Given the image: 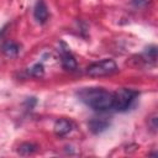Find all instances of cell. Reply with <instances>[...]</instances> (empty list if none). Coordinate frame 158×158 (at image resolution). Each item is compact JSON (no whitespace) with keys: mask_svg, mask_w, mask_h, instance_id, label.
I'll use <instances>...</instances> for the list:
<instances>
[{"mask_svg":"<svg viewBox=\"0 0 158 158\" xmlns=\"http://www.w3.org/2000/svg\"><path fill=\"white\" fill-rule=\"evenodd\" d=\"M149 121H151V126H152V130H154L156 131V128H157V115L154 114L151 118H149Z\"/></svg>","mask_w":158,"mask_h":158,"instance_id":"obj_11","label":"cell"},{"mask_svg":"<svg viewBox=\"0 0 158 158\" xmlns=\"http://www.w3.org/2000/svg\"><path fill=\"white\" fill-rule=\"evenodd\" d=\"M137 96V93L131 89H118L114 93V109L117 111H125L127 110L132 102L135 101Z\"/></svg>","mask_w":158,"mask_h":158,"instance_id":"obj_3","label":"cell"},{"mask_svg":"<svg viewBox=\"0 0 158 158\" xmlns=\"http://www.w3.org/2000/svg\"><path fill=\"white\" fill-rule=\"evenodd\" d=\"M33 75H41L42 73H43V65L42 64H40V63H37V64H35L32 68H31V70H30Z\"/></svg>","mask_w":158,"mask_h":158,"instance_id":"obj_10","label":"cell"},{"mask_svg":"<svg viewBox=\"0 0 158 158\" xmlns=\"http://www.w3.org/2000/svg\"><path fill=\"white\" fill-rule=\"evenodd\" d=\"M78 96L86 106L96 111L114 109V93L102 88H84L78 93Z\"/></svg>","mask_w":158,"mask_h":158,"instance_id":"obj_1","label":"cell"},{"mask_svg":"<svg viewBox=\"0 0 158 158\" xmlns=\"http://www.w3.org/2000/svg\"><path fill=\"white\" fill-rule=\"evenodd\" d=\"M132 2H133L136 6H143V5L148 4L149 0H132Z\"/></svg>","mask_w":158,"mask_h":158,"instance_id":"obj_12","label":"cell"},{"mask_svg":"<svg viewBox=\"0 0 158 158\" xmlns=\"http://www.w3.org/2000/svg\"><path fill=\"white\" fill-rule=\"evenodd\" d=\"M60 58H62V65L64 69H67V70H75L77 69V67H78L77 60L67 47L60 49Z\"/></svg>","mask_w":158,"mask_h":158,"instance_id":"obj_4","label":"cell"},{"mask_svg":"<svg viewBox=\"0 0 158 158\" xmlns=\"http://www.w3.org/2000/svg\"><path fill=\"white\" fill-rule=\"evenodd\" d=\"M54 133L57 135V136H65V135H68L70 131H72V128H73V125H72V122L69 121V120H67V118H59V120H57L56 121V123H54Z\"/></svg>","mask_w":158,"mask_h":158,"instance_id":"obj_6","label":"cell"},{"mask_svg":"<svg viewBox=\"0 0 158 158\" xmlns=\"http://www.w3.org/2000/svg\"><path fill=\"white\" fill-rule=\"evenodd\" d=\"M118 70V67L114 59H102L99 62H95L90 64L86 68V74L94 78L99 77H106V75H112Z\"/></svg>","mask_w":158,"mask_h":158,"instance_id":"obj_2","label":"cell"},{"mask_svg":"<svg viewBox=\"0 0 158 158\" xmlns=\"http://www.w3.org/2000/svg\"><path fill=\"white\" fill-rule=\"evenodd\" d=\"M36 149H37V146L36 144L30 143V142H25V143L20 144L19 153L22 154V156H28V154H32L33 152H36Z\"/></svg>","mask_w":158,"mask_h":158,"instance_id":"obj_8","label":"cell"},{"mask_svg":"<svg viewBox=\"0 0 158 158\" xmlns=\"http://www.w3.org/2000/svg\"><path fill=\"white\" fill-rule=\"evenodd\" d=\"M107 126H109V123L105 122V121H101V120H99V121H91L90 122V130L93 132H95V133H99V132L106 130Z\"/></svg>","mask_w":158,"mask_h":158,"instance_id":"obj_9","label":"cell"},{"mask_svg":"<svg viewBox=\"0 0 158 158\" xmlns=\"http://www.w3.org/2000/svg\"><path fill=\"white\" fill-rule=\"evenodd\" d=\"M33 16L35 20L40 23H44L48 20V9L43 0H38L33 7Z\"/></svg>","mask_w":158,"mask_h":158,"instance_id":"obj_5","label":"cell"},{"mask_svg":"<svg viewBox=\"0 0 158 158\" xmlns=\"http://www.w3.org/2000/svg\"><path fill=\"white\" fill-rule=\"evenodd\" d=\"M2 51H4V53H5L7 57H15V56H17V53L20 52V47H19V44L15 43V42H7V43L4 44Z\"/></svg>","mask_w":158,"mask_h":158,"instance_id":"obj_7","label":"cell"}]
</instances>
